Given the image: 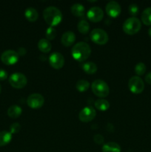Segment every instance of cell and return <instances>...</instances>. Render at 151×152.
I'll list each match as a JSON object with an SVG mask.
<instances>
[{
    "mask_svg": "<svg viewBox=\"0 0 151 152\" xmlns=\"http://www.w3.org/2000/svg\"><path fill=\"white\" fill-rule=\"evenodd\" d=\"M73 57L79 62L86 60L91 53V48L89 44L84 42H78L71 49Z\"/></svg>",
    "mask_w": 151,
    "mask_h": 152,
    "instance_id": "cell-1",
    "label": "cell"
},
{
    "mask_svg": "<svg viewBox=\"0 0 151 152\" xmlns=\"http://www.w3.org/2000/svg\"><path fill=\"white\" fill-rule=\"evenodd\" d=\"M43 17L50 26H55L61 22L62 13L58 7L55 6H48L43 10Z\"/></svg>",
    "mask_w": 151,
    "mask_h": 152,
    "instance_id": "cell-2",
    "label": "cell"
},
{
    "mask_svg": "<svg viewBox=\"0 0 151 152\" xmlns=\"http://www.w3.org/2000/svg\"><path fill=\"white\" fill-rule=\"evenodd\" d=\"M142 28L141 21L135 16L127 18L122 25L123 31L129 35H133L139 32Z\"/></svg>",
    "mask_w": 151,
    "mask_h": 152,
    "instance_id": "cell-3",
    "label": "cell"
},
{
    "mask_svg": "<svg viewBox=\"0 0 151 152\" xmlns=\"http://www.w3.org/2000/svg\"><path fill=\"white\" fill-rule=\"evenodd\" d=\"M93 94L99 97H105L110 93V88L105 81L102 80H96L91 85Z\"/></svg>",
    "mask_w": 151,
    "mask_h": 152,
    "instance_id": "cell-4",
    "label": "cell"
},
{
    "mask_svg": "<svg viewBox=\"0 0 151 152\" xmlns=\"http://www.w3.org/2000/svg\"><path fill=\"white\" fill-rule=\"evenodd\" d=\"M90 37L92 41L99 45L106 44L109 40L107 33L102 28H94L92 30Z\"/></svg>",
    "mask_w": 151,
    "mask_h": 152,
    "instance_id": "cell-5",
    "label": "cell"
},
{
    "mask_svg": "<svg viewBox=\"0 0 151 152\" xmlns=\"http://www.w3.org/2000/svg\"><path fill=\"white\" fill-rule=\"evenodd\" d=\"M9 83L15 88H22L26 86L28 80L25 74L22 73L16 72L10 76Z\"/></svg>",
    "mask_w": 151,
    "mask_h": 152,
    "instance_id": "cell-6",
    "label": "cell"
},
{
    "mask_svg": "<svg viewBox=\"0 0 151 152\" xmlns=\"http://www.w3.org/2000/svg\"><path fill=\"white\" fill-rule=\"evenodd\" d=\"M128 87L130 91L134 94H140L144 89V83L139 76H133L129 80Z\"/></svg>",
    "mask_w": 151,
    "mask_h": 152,
    "instance_id": "cell-7",
    "label": "cell"
},
{
    "mask_svg": "<svg viewBox=\"0 0 151 152\" xmlns=\"http://www.w3.org/2000/svg\"><path fill=\"white\" fill-rule=\"evenodd\" d=\"M19 55L14 50H6L1 54V60L4 64L11 65L19 60Z\"/></svg>",
    "mask_w": 151,
    "mask_h": 152,
    "instance_id": "cell-8",
    "label": "cell"
},
{
    "mask_svg": "<svg viewBox=\"0 0 151 152\" xmlns=\"http://www.w3.org/2000/svg\"><path fill=\"white\" fill-rule=\"evenodd\" d=\"M27 103L31 108H39L44 105V98L40 94H31L27 99Z\"/></svg>",
    "mask_w": 151,
    "mask_h": 152,
    "instance_id": "cell-9",
    "label": "cell"
},
{
    "mask_svg": "<svg viewBox=\"0 0 151 152\" xmlns=\"http://www.w3.org/2000/svg\"><path fill=\"white\" fill-rule=\"evenodd\" d=\"M96 115V111L94 108L92 106H86L80 111L78 117L81 121L87 123L95 118Z\"/></svg>",
    "mask_w": 151,
    "mask_h": 152,
    "instance_id": "cell-10",
    "label": "cell"
},
{
    "mask_svg": "<svg viewBox=\"0 0 151 152\" xmlns=\"http://www.w3.org/2000/svg\"><path fill=\"white\" fill-rule=\"evenodd\" d=\"M49 62L53 68L59 69L65 64V57L59 52H53L49 56Z\"/></svg>",
    "mask_w": 151,
    "mask_h": 152,
    "instance_id": "cell-11",
    "label": "cell"
},
{
    "mask_svg": "<svg viewBox=\"0 0 151 152\" xmlns=\"http://www.w3.org/2000/svg\"><path fill=\"white\" fill-rule=\"evenodd\" d=\"M87 16L90 21L93 22H99L104 16V12L101 7L98 6H93L88 10Z\"/></svg>",
    "mask_w": 151,
    "mask_h": 152,
    "instance_id": "cell-12",
    "label": "cell"
},
{
    "mask_svg": "<svg viewBox=\"0 0 151 152\" xmlns=\"http://www.w3.org/2000/svg\"><path fill=\"white\" fill-rule=\"evenodd\" d=\"M105 10H106V13H107L108 16H110V17H116L121 13V7L119 3L117 2L116 1L112 0L107 4Z\"/></svg>",
    "mask_w": 151,
    "mask_h": 152,
    "instance_id": "cell-13",
    "label": "cell"
},
{
    "mask_svg": "<svg viewBox=\"0 0 151 152\" xmlns=\"http://www.w3.org/2000/svg\"><path fill=\"white\" fill-rule=\"evenodd\" d=\"M76 40V35L73 31H68L64 33L62 36L61 41L63 45L66 47H69L71 45L73 44Z\"/></svg>",
    "mask_w": 151,
    "mask_h": 152,
    "instance_id": "cell-14",
    "label": "cell"
},
{
    "mask_svg": "<svg viewBox=\"0 0 151 152\" xmlns=\"http://www.w3.org/2000/svg\"><path fill=\"white\" fill-rule=\"evenodd\" d=\"M121 146L115 142H106L102 147V152H121Z\"/></svg>",
    "mask_w": 151,
    "mask_h": 152,
    "instance_id": "cell-15",
    "label": "cell"
},
{
    "mask_svg": "<svg viewBox=\"0 0 151 152\" xmlns=\"http://www.w3.org/2000/svg\"><path fill=\"white\" fill-rule=\"evenodd\" d=\"M70 10L73 14L78 17H82L85 13V8L84 5L80 3H75L73 4L70 7Z\"/></svg>",
    "mask_w": 151,
    "mask_h": 152,
    "instance_id": "cell-16",
    "label": "cell"
},
{
    "mask_svg": "<svg viewBox=\"0 0 151 152\" xmlns=\"http://www.w3.org/2000/svg\"><path fill=\"white\" fill-rule=\"evenodd\" d=\"M25 16L26 19L30 22H34L38 17V13L36 8L33 7H29L25 10Z\"/></svg>",
    "mask_w": 151,
    "mask_h": 152,
    "instance_id": "cell-17",
    "label": "cell"
},
{
    "mask_svg": "<svg viewBox=\"0 0 151 152\" xmlns=\"http://www.w3.org/2000/svg\"><path fill=\"white\" fill-rule=\"evenodd\" d=\"M38 48L43 53H48L52 48V44L47 39H41L38 42Z\"/></svg>",
    "mask_w": 151,
    "mask_h": 152,
    "instance_id": "cell-18",
    "label": "cell"
},
{
    "mask_svg": "<svg viewBox=\"0 0 151 152\" xmlns=\"http://www.w3.org/2000/svg\"><path fill=\"white\" fill-rule=\"evenodd\" d=\"M22 109L19 105H11L7 109V114L11 118L15 119V118H17L19 117V116L22 114Z\"/></svg>",
    "mask_w": 151,
    "mask_h": 152,
    "instance_id": "cell-19",
    "label": "cell"
},
{
    "mask_svg": "<svg viewBox=\"0 0 151 152\" xmlns=\"http://www.w3.org/2000/svg\"><path fill=\"white\" fill-rule=\"evenodd\" d=\"M81 68L84 72L89 74H95L98 69L96 64L93 62H87L85 63H83L81 65Z\"/></svg>",
    "mask_w": 151,
    "mask_h": 152,
    "instance_id": "cell-20",
    "label": "cell"
},
{
    "mask_svg": "<svg viewBox=\"0 0 151 152\" xmlns=\"http://www.w3.org/2000/svg\"><path fill=\"white\" fill-rule=\"evenodd\" d=\"M12 140V134L7 131L0 132V146H4L8 144Z\"/></svg>",
    "mask_w": 151,
    "mask_h": 152,
    "instance_id": "cell-21",
    "label": "cell"
},
{
    "mask_svg": "<svg viewBox=\"0 0 151 152\" xmlns=\"http://www.w3.org/2000/svg\"><path fill=\"white\" fill-rule=\"evenodd\" d=\"M142 21L144 25H151V7H148L143 10L142 13Z\"/></svg>",
    "mask_w": 151,
    "mask_h": 152,
    "instance_id": "cell-22",
    "label": "cell"
},
{
    "mask_svg": "<svg viewBox=\"0 0 151 152\" xmlns=\"http://www.w3.org/2000/svg\"><path fill=\"white\" fill-rule=\"evenodd\" d=\"M95 107L100 111H106L110 108V102L104 99H99L94 103Z\"/></svg>",
    "mask_w": 151,
    "mask_h": 152,
    "instance_id": "cell-23",
    "label": "cell"
},
{
    "mask_svg": "<svg viewBox=\"0 0 151 152\" xmlns=\"http://www.w3.org/2000/svg\"><path fill=\"white\" fill-rule=\"evenodd\" d=\"M90 87V83L87 80H80L76 84V88L80 92L85 91Z\"/></svg>",
    "mask_w": 151,
    "mask_h": 152,
    "instance_id": "cell-24",
    "label": "cell"
},
{
    "mask_svg": "<svg viewBox=\"0 0 151 152\" xmlns=\"http://www.w3.org/2000/svg\"><path fill=\"white\" fill-rule=\"evenodd\" d=\"M77 28H78V31H79L80 33L85 34H87L89 31V30H90V25H89V23L87 21L84 20V19H82V20L78 22Z\"/></svg>",
    "mask_w": 151,
    "mask_h": 152,
    "instance_id": "cell-25",
    "label": "cell"
},
{
    "mask_svg": "<svg viewBox=\"0 0 151 152\" xmlns=\"http://www.w3.org/2000/svg\"><path fill=\"white\" fill-rule=\"evenodd\" d=\"M135 72L137 75L141 76V75H143L145 73L146 71L147 68H146V65L144 62H139L135 66Z\"/></svg>",
    "mask_w": 151,
    "mask_h": 152,
    "instance_id": "cell-26",
    "label": "cell"
},
{
    "mask_svg": "<svg viewBox=\"0 0 151 152\" xmlns=\"http://www.w3.org/2000/svg\"><path fill=\"white\" fill-rule=\"evenodd\" d=\"M46 37H47V39L51 40L56 37V31L53 27L50 26L49 28H47V29L46 30Z\"/></svg>",
    "mask_w": 151,
    "mask_h": 152,
    "instance_id": "cell-27",
    "label": "cell"
},
{
    "mask_svg": "<svg viewBox=\"0 0 151 152\" xmlns=\"http://www.w3.org/2000/svg\"><path fill=\"white\" fill-rule=\"evenodd\" d=\"M128 10L130 14H131L132 16H136V15H137L139 13V7L137 4L133 3V4H131L129 5Z\"/></svg>",
    "mask_w": 151,
    "mask_h": 152,
    "instance_id": "cell-28",
    "label": "cell"
},
{
    "mask_svg": "<svg viewBox=\"0 0 151 152\" xmlns=\"http://www.w3.org/2000/svg\"><path fill=\"white\" fill-rule=\"evenodd\" d=\"M21 126L19 123H13L10 126V132L11 134H16L20 131Z\"/></svg>",
    "mask_w": 151,
    "mask_h": 152,
    "instance_id": "cell-29",
    "label": "cell"
},
{
    "mask_svg": "<svg viewBox=\"0 0 151 152\" xmlns=\"http://www.w3.org/2000/svg\"><path fill=\"white\" fill-rule=\"evenodd\" d=\"M93 140H94L95 142L97 144H102L104 142V137L102 134H96L93 137Z\"/></svg>",
    "mask_w": 151,
    "mask_h": 152,
    "instance_id": "cell-30",
    "label": "cell"
},
{
    "mask_svg": "<svg viewBox=\"0 0 151 152\" xmlns=\"http://www.w3.org/2000/svg\"><path fill=\"white\" fill-rule=\"evenodd\" d=\"M7 77H8V74H7V71L2 68H0V80H6Z\"/></svg>",
    "mask_w": 151,
    "mask_h": 152,
    "instance_id": "cell-31",
    "label": "cell"
},
{
    "mask_svg": "<svg viewBox=\"0 0 151 152\" xmlns=\"http://www.w3.org/2000/svg\"><path fill=\"white\" fill-rule=\"evenodd\" d=\"M144 80H145V82H146L147 83L151 85V71L150 72L147 73V74H146Z\"/></svg>",
    "mask_w": 151,
    "mask_h": 152,
    "instance_id": "cell-32",
    "label": "cell"
},
{
    "mask_svg": "<svg viewBox=\"0 0 151 152\" xmlns=\"http://www.w3.org/2000/svg\"><path fill=\"white\" fill-rule=\"evenodd\" d=\"M17 53L19 55H25L26 53V49L25 48H19Z\"/></svg>",
    "mask_w": 151,
    "mask_h": 152,
    "instance_id": "cell-33",
    "label": "cell"
},
{
    "mask_svg": "<svg viewBox=\"0 0 151 152\" xmlns=\"http://www.w3.org/2000/svg\"><path fill=\"white\" fill-rule=\"evenodd\" d=\"M148 34H149L150 37H151V27L149 28V29H148Z\"/></svg>",
    "mask_w": 151,
    "mask_h": 152,
    "instance_id": "cell-34",
    "label": "cell"
},
{
    "mask_svg": "<svg viewBox=\"0 0 151 152\" xmlns=\"http://www.w3.org/2000/svg\"><path fill=\"white\" fill-rule=\"evenodd\" d=\"M1 85H0V93H1Z\"/></svg>",
    "mask_w": 151,
    "mask_h": 152,
    "instance_id": "cell-35",
    "label": "cell"
}]
</instances>
